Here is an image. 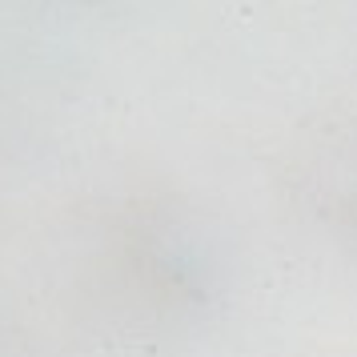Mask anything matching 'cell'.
<instances>
[]
</instances>
